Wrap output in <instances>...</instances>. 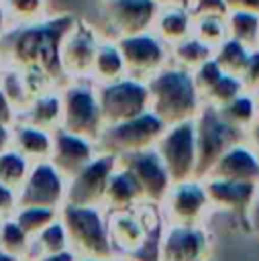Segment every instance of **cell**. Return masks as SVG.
Wrapping results in <instances>:
<instances>
[{
    "instance_id": "cell-34",
    "label": "cell",
    "mask_w": 259,
    "mask_h": 261,
    "mask_svg": "<svg viewBox=\"0 0 259 261\" xmlns=\"http://www.w3.org/2000/svg\"><path fill=\"white\" fill-rule=\"evenodd\" d=\"M192 18L198 16H206V14H226L228 8L224 4V0H177Z\"/></svg>"
},
{
    "instance_id": "cell-40",
    "label": "cell",
    "mask_w": 259,
    "mask_h": 261,
    "mask_svg": "<svg viewBox=\"0 0 259 261\" xmlns=\"http://www.w3.org/2000/svg\"><path fill=\"white\" fill-rule=\"evenodd\" d=\"M245 141L251 145V149L255 151V155L259 157V124H255L249 133H247V137H245Z\"/></svg>"
},
{
    "instance_id": "cell-3",
    "label": "cell",
    "mask_w": 259,
    "mask_h": 261,
    "mask_svg": "<svg viewBox=\"0 0 259 261\" xmlns=\"http://www.w3.org/2000/svg\"><path fill=\"white\" fill-rule=\"evenodd\" d=\"M59 218L65 226L69 249L75 257H92L110 261L112 249L106 232V222L100 214V206H73L63 204Z\"/></svg>"
},
{
    "instance_id": "cell-14",
    "label": "cell",
    "mask_w": 259,
    "mask_h": 261,
    "mask_svg": "<svg viewBox=\"0 0 259 261\" xmlns=\"http://www.w3.org/2000/svg\"><path fill=\"white\" fill-rule=\"evenodd\" d=\"M65 179L53 167L51 161L33 163L31 171L16 194L18 208L41 206V208H61L65 204Z\"/></svg>"
},
{
    "instance_id": "cell-43",
    "label": "cell",
    "mask_w": 259,
    "mask_h": 261,
    "mask_svg": "<svg viewBox=\"0 0 259 261\" xmlns=\"http://www.w3.org/2000/svg\"><path fill=\"white\" fill-rule=\"evenodd\" d=\"M0 261H20V259H16L14 255H8V253L0 251Z\"/></svg>"
},
{
    "instance_id": "cell-36",
    "label": "cell",
    "mask_w": 259,
    "mask_h": 261,
    "mask_svg": "<svg viewBox=\"0 0 259 261\" xmlns=\"http://www.w3.org/2000/svg\"><path fill=\"white\" fill-rule=\"evenodd\" d=\"M16 208H18L16 192L0 184V220L12 218V216H14V212H16Z\"/></svg>"
},
{
    "instance_id": "cell-25",
    "label": "cell",
    "mask_w": 259,
    "mask_h": 261,
    "mask_svg": "<svg viewBox=\"0 0 259 261\" xmlns=\"http://www.w3.org/2000/svg\"><path fill=\"white\" fill-rule=\"evenodd\" d=\"M212 53H214V49H210L208 45L198 41L194 35H190L188 39H184V41H179V43L169 47V61L173 65L182 67V69L194 71L202 63L212 59Z\"/></svg>"
},
{
    "instance_id": "cell-7",
    "label": "cell",
    "mask_w": 259,
    "mask_h": 261,
    "mask_svg": "<svg viewBox=\"0 0 259 261\" xmlns=\"http://www.w3.org/2000/svg\"><path fill=\"white\" fill-rule=\"evenodd\" d=\"M98 104L102 114V128L133 120L149 112V90L147 82L122 77L114 84L96 86Z\"/></svg>"
},
{
    "instance_id": "cell-22",
    "label": "cell",
    "mask_w": 259,
    "mask_h": 261,
    "mask_svg": "<svg viewBox=\"0 0 259 261\" xmlns=\"http://www.w3.org/2000/svg\"><path fill=\"white\" fill-rule=\"evenodd\" d=\"M10 147L24 155L31 163L49 161L53 151V133L24 122H16L10 128Z\"/></svg>"
},
{
    "instance_id": "cell-4",
    "label": "cell",
    "mask_w": 259,
    "mask_h": 261,
    "mask_svg": "<svg viewBox=\"0 0 259 261\" xmlns=\"http://www.w3.org/2000/svg\"><path fill=\"white\" fill-rule=\"evenodd\" d=\"M69 135L96 143L102 133V114L96 84L90 80L67 82L61 90V126Z\"/></svg>"
},
{
    "instance_id": "cell-47",
    "label": "cell",
    "mask_w": 259,
    "mask_h": 261,
    "mask_svg": "<svg viewBox=\"0 0 259 261\" xmlns=\"http://www.w3.org/2000/svg\"><path fill=\"white\" fill-rule=\"evenodd\" d=\"M2 69H4V61H2V57H0V75H2Z\"/></svg>"
},
{
    "instance_id": "cell-10",
    "label": "cell",
    "mask_w": 259,
    "mask_h": 261,
    "mask_svg": "<svg viewBox=\"0 0 259 261\" xmlns=\"http://www.w3.org/2000/svg\"><path fill=\"white\" fill-rule=\"evenodd\" d=\"M212 239L204 224H163L157 261H208Z\"/></svg>"
},
{
    "instance_id": "cell-6",
    "label": "cell",
    "mask_w": 259,
    "mask_h": 261,
    "mask_svg": "<svg viewBox=\"0 0 259 261\" xmlns=\"http://www.w3.org/2000/svg\"><path fill=\"white\" fill-rule=\"evenodd\" d=\"M165 128L167 126L153 112H145L133 120L102 128L94 145L102 147L104 155H112V157L139 153V151L155 149Z\"/></svg>"
},
{
    "instance_id": "cell-32",
    "label": "cell",
    "mask_w": 259,
    "mask_h": 261,
    "mask_svg": "<svg viewBox=\"0 0 259 261\" xmlns=\"http://www.w3.org/2000/svg\"><path fill=\"white\" fill-rule=\"evenodd\" d=\"M241 92H245V84L239 75H230V73H222L212 86L208 92H204L202 96V102L208 104V106H214V108H220L224 106L226 102H230L232 98H237Z\"/></svg>"
},
{
    "instance_id": "cell-16",
    "label": "cell",
    "mask_w": 259,
    "mask_h": 261,
    "mask_svg": "<svg viewBox=\"0 0 259 261\" xmlns=\"http://www.w3.org/2000/svg\"><path fill=\"white\" fill-rule=\"evenodd\" d=\"M114 167V157L98 153L94 161L84 167L73 179L65 186V204L73 206H100L104 200V190L108 175Z\"/></svg>"
},
{
    "instance_id": "cell-33",
    "label": "cell",
    "mask_w": 259,
    "mask_h": 261,
    "mask_svg": "<svg viewBox=\"0 0 259 261\" xmlns=\"http://www.w3.org/2000/svg\"><path fill=\"white\" fill-rule=\"evenodd\" d=\"M31 245H35V249L41 251V257L67 251V249H69V243H67L65 226H63L61 218L53 220V222H51L47 228H43L35 239H31ZM31 245H29V247H31Z\"/></svg>"
},
{
    "instance_id": "cell-20",
    "label": "cell",
    "mask_w": 259,
    "mask_h": 261,
    "mask_svg": "<svg viewBox=\"0 0 259 261\" xmlns=\"http://www.w3.org/2000/svg\"><path fill=\"white\" fill-rule=\"evenodd\" d=\"M210 175L259 184V157L255 155V151L247 141H239L218 157V161L214 163V167L206 177Z\"/></svg>"
},
{
    "instance_id": "cell-18",
    "label": "cell",
    "mask_w": 259,
    "mask_h": 261,
    "mask_svg": "<svg viewBox=\"0 0 259 261\" xmlns=\"http://www.w3.org/2000/svg\"><path fill=\"white\" fill-rule=\"evenodd\" d=\"M106 232H108L112 255L118 253L122 257H135V255L143 253V249L147 247L149 237H151V232L143 226L135 208L108 212Z\"/></svg>"
},
{
    "instance_id": "cell-46",
    "label": "cell",
    "mask_w": 259,
    "mask_h": 261,
    "mask_svg": "<svg viewBox=\"0 0 259 261\" xmlns=\"http://www.w3.org/2000/svg\"><path fill=\"white\" fill-rule=\"evenodd\" d=\"M77 261H104V259H92V257H82V259H77Z\"/></svg>"
},
{
    "instance_id": "cell-27",
    "label": "cell",
    "mask_w": 259,
    "mask_h": 261,
    "mask_svg": "<svg viewBox=\"0 0 259 261\" xmlns=\"http://www.w3.org/2000/svg\"><path fill=\"white\" fill-rule=\"evenodd\" d=\"M31 161L20 155L16 149H6L4 153H0V184L14 190L18 194V190L22 188L29 171H31Z\"/></svg>"
},
{
    "instance_id": "cell-9",
    "label": "cell",
    "mask_w": 259,
    "mask_h": 261,
    "mask_svg": "<svg viewBox=\"0 0 259 261\" xmlns=\"http://www.w3.org/2000/svg\"><path fill=\"white\" fill-rule=\"evenodd\" d=\"M118 49L124 59L126 77L149 82L155 73L167 67L169 61V45H165L155 33H139L116 39Z\"/></svg>"
},
{
    "instance_id": "cell-35",
    "label": "cell",
    "mask_w": 259,
    "mask_h": 261,
    "mask_svg": "<svg viewBox=\"0 0 259 261\" xmlns=\"http://www.w3.org/2000/svg\"><path fill=\"white\" fill-rule=\"evenodd\" d=\"M241 80L245 84V90L249 92H259V47L251 49L247 65L241 73Z\"/></svg>"
},
{
    "instance_id": "cell-39",
    "label": "cell",
    "mask_w": 259,
    "mask_h": 261,
    "mask_svg": "<svg viewBox=\"0 0 259 261\" xmlns=\"http://www.w3.org/2000/svg\"><path fill=\"white\" fill-rule=\"evenodd\" d=\"M37 261H77L75 253L71 249L67 251H61V253H53V255H45V257H39Z\"/></svg>"
},
{
    "instance_id": "cell-49",
    "label": "cell",
    "mask_w": 259,
    "mask_h": 261,
    "mask_svg": "<svg viewBox=\"0 0 259 261\" xmlns=\"http://www.w3.org/2000/svg\"><path fill=\"white\" fill-rule=\"evenodd\" d=\"M0 222H2V220H0Z\"/></svg>"
},
{
    "instance_id": "cell-5",
    "label": "cell",
    "mask_w": 259,
    "mask_h": 261,
    "mask_svg": "<svg viewBox=\"0 0 259 261\" xmlns=\"http://www.w3.org/2000/svg\"><path fill=\"white\" fill-rule=\"evenodd\" d=\"M194 126H196V151H198L196 177L204 179L218 161V157L235 143L245 141L247 135L235 128L230 122H226L218 112V108L208 104H204L196 114Z\"/></svg>"
},
{
    "instance_id": "cell-45",
    "label": "cell",
    "mask_w": 259,
    "mask_h": 261,
    "mask_svg": "<svg viewBox=\"0 0 259 261\" xmlns=\"http://www.w3.org/2000/svg\"><path fill=\"white\" fill-rule=\"evenodd\" d=\"M255 104H257V122L255 124H259V92H255Z\"/></svg>"
},
{
    "instance_id": "cell-11",
    "label": "cell",
    "mask_w": 259,
    "mask_h": 261,
    "mask_svg": "<svg viewBox=\"0 0 259 261\" xmlns=\"http://www.w3.org/2000/svg\"><path fill=\"white\" fill-rule=\"evenodd\" d=\"M102 41L100 31L86 22V20H73L69 31L65 33L61 41V71L67 82L73 80H90L92 63L98 51V45Z\"/></svg>"
},
{
    "instance_id": "cell-29",
    "label": "cell",
    "mask_w": 259,
    "mask_h": 261,
    "mask_svg": "<svg viewBox=\"0 0 259 261\" xmlns=\"http://www.w3.org/2000/svg\"><path fill=\"white\" fill-rule=\"evenodd\" d=\"M2 2L6 10V18H8V29L33 24L49 16L47 0H2Z\"/></svg>"
},
{
    "instance_id": "cell-19",
    "label": "cell",
    "mask_w": 259,
    "mask_h": 261,
    "mask_svg": "<svg viewBox=\"0 0 259 261\" xmlns=\"http://www.w3.org/2000/svg\"><path fill=\"white\" fill-rule=\"evenodd\" d=\"M94 143L69 135L65 130L53 133V151H51V163L53 167L63 175L65 184L73 179L84 167H88L94 161Z\"/></svg>"
},
{
    "instance_id": "cell-42",
    "label": "cell",
    "mask_w": 259,
    "mask_h": 261,
    "mask_svg": "<svg viewBox=\"0 0 259 261\" xmlns=\"http://www.w3.org/2000/svg\"><path fill=\"white\" fill-rule=\"evenodd\" d=\"M6 31H8V18H6V10H4V2L0 0V39Z\"/></svg>"
},
{
    "instance_id": "cell-26",
    "label": "cell",
    "mask_w": 259,
    "mask_h": 261,
    "mask_svg": "<svg viewBox=\"0 0 259 261\" xmlns=\"http://www.w3.org/2000/svg\"><path fill=\"white\" fill-rule=\"evenodd\" d=\"M228 37L247 45L249 49L259 47V12L251 10H228L226 12Z\"/></svg>"
},
{
    "instance_id": "cell-2",
    "label": "cell",
    "mask_w": 259,
    "mask_h": 261,
    "mask_svg": "<svg viewBox=\"0 0 259 261\" xmlns=\"http://www.w3.org/2000/svg\"><path fill=\"white\" fill-rule=\"evenodd\" d=\"M149 112H153L165 126L192 120L204 106L202 96L194 84L192 71L173 63L163 67L147 82Z\"/></svg>"
},
{
    "instance_id": "cell-8",
    "label": "cell",
    "mask_w": 259,
    "mask_h": 261,
    "mask_svg": "<svg viewBox=\"0 0 259 261\" xmlns=\"http://www.w3.org/2000/svg\"><path fill=\"white\" fill-rule=\"evenodd\" d=\"M157 155L161 157L171 184L186 181L196 177L198 151H196V126L194 118L175 122L165 128L159 143L155 145Z\"/></svg>"
},
{
    "instance_id": "cell-13",
    "label": "cell",
    "mask_w": 259,
    "mask_h": 261,
    "mask_svg": "<svg viewBox=\"0 0 259 261\" xmlns=\"http://www.w3.org/2000/svg\"><path fill=\"white\" fill-rule=\"evenodd\" d=\"M161 0H102V20L108 27V39L147 33L153 27Z\"/></svg>"
},
{
    "instance_id": "cell-24",
    "label": "cell",
    "mask_w": 259,
    "mask_h": 261,
    "mask_svg": "<svg viewBox=\"0 0 259 261\" xmlns=\"http://www.w3.org/2000/svg\"><path fill=\"white\" fill-rule=\"evenodd\" d=\"M218 112L222 114V118L226 122H230L235 128H239V130H243L247 135L255 126V122H257L255 92H249V90L241 92L237 98H232L230 102L220 106Z\"/></svg>"
},
{
    "instance_id": "cell-28",
    "label": "cell",
    "mask_w": 259,
    "mask_h": 261,
    "mask_svg": "<svg viewBox=\"0 0 259 261\" xmlns=\"http://www.w3.org/2000/svg\"><path fill=\"white\" fill-rule=\"evenodd\" d=\"M249 53L251 49L243 43H239L237 39H226L222 41L214 53H212V59L216 61V65L224 71V73H230V75H239L243 73L245 65H247V59H249Z\"/></svg>"
},
{
    "instance_id": "cell-12",
    "label": "cell",
    "mask_w": 259,
    "mask_h": 261,
    "mask_svg": "<svg viewBox=\"0 0 259 261\" xmlns=\"http://www.w3.org/2000/svg\"><path fill=\"white\" fill-rule=\"evenodd\" d=\"M159 206L167 224H204V218L212 212L204 181L198 177L171 184Z\"/></svg>"
},
{
    "instance_id": "cell-38",
    "label": "cell",
    "mask_w": 259,
    "mask_h": 261,
    "mask_svg": "<svg viewBox=\"0 0 259 261\" xmlns=\"http://www.w3.org/2000/svg\"><path fill=\"white\" fill-rule=\"evenodd\" d=\"M228 10H251L259 12V0H224Z\"/></svg>"
},
{
    "instance_id": "cell-21",
    "label": "cell",
    "mask_w": 259,
    "mask_h": 261,
    "mask_svg": "<svg viewBox=\"0 0 259 261\" xmlns=\"http://www.w3.org/2000/svg\"><path fill=\"white\" fill-rule=\"evenodd\" d=\"M192 24L194 18L177 0H165L157 10L151 33H155L165 45L171 47L192 35Z\"/></svg>"
},
{
    "instance_id": "cell-30",
    "label": "cell",
    "mask_w": 259,
    "mask_h": 261,
    "mask_svg": "<svg viewBox=\"0 0 259 261\" xmlns=\"http://www.w3.org/2000/svg\"><path fill=\"white\" fill-rule=\"evenodd\" d=\"M192 35L208 45L210 49H216L222 41L228 39V27H226V14H206L194 18Z\"/></svg>"
},
{
    "instance_id": "cell-44",
    "label": "cell",
    "mask_w": 259,
    "mask_h": 261,
    "mask_svg": "<svg viewBox=\"0 0 259 261\" xmlns=\"http://www.w3.org/2000/svg\"><path fill=\"white\" fill-rule=\"evenodd\" d=\"M110 261H141V259H135V257H112Z\"/></svg>"
},
{
    "instance_id": "cell-48",
    "label": "cell",
    "mask_w": 259,
    "mask_h": 261,
    "mask_svg": "<svg viewBox=\"0 0 259 261\" xmlns=\"http://www.w3.org/2000/svg\"><path fill=\"white\" fill-rule=\"evenodd\" d=\"M161 2H165V0H161Z\"/></svg>"
},
{
    "instance_id": "cell-41",
    "label": "cell",
    "mask_w": 259,
    "mask_h": 261,
    "mask_svg": "<svg viewBox=\"0 0 259 261\" xmlns=\"http://www.w3.org/2000/svg\"><path fill=\"white\" fill-rule=\"evenodd\" d=\"M10 149V128L6 124H0V153Z\"/></svg>"
},
{
    "instance_id": "cell-31",
    "label": "cell",
    "mask_w": 259,
    "mask_h": 261,
    "mask_svg": "<svg viewBox=\"0 0 259 261\" xmlns=\"http://www.w3.org/2000/svg\"><path fill=\"white\" fill-rule=\"evenodd\" d=\"M16 224L24 230V234L29 239H35L43 228H47L53 220L59 218L57 208H41V206H24V208H16L14 216Z\"/></svg>"
},
{
    "instance_id": "cell-15",
    "label": "cell",
    "mask_w": 259,
    "mask_h": 261,
    "mask_svg": "<svg viewBox=\"0 0 259 261\" xmlns=\"http://www.w3.org/2000/svg\"><path fill=\"white\" fill-rule=\"evenodd\" d=\"M114 159L133 173V177L139 181L147 202H155V204L163 202L165 194L171 188V177L155 149L128 153V155H120Z\"/></svg>"
},
{
    "instance_id": "cell-23",
    "label": "cell",
    "mask_w": 259,
    "mask_h": 261,
    "mask_svg": "<svg viewBox=\"0 0 259 261\" xmlns=\"http://www.w3.org/2000/svg\"><path fill=\"white\" fill-rule=\"evenodd\" d=\"M122 77H126V67H124L122 53L118 49V43L114 39L102 37L96 57H94V63H92L90 82L96 86H106V84H114Z\"/></svg>"
},
{
    "instance_id": "cell-1",
    "label": "cell",
    "mask_w": 259,
    "mask_h": 261,
    "mask_svg": "<svg viewBox=\"0 0 259 261\" xmlns=\"http://www.w3.org/2000/svg\"><path fill=\"white\" fill-rule=\"evenodd\" d=\"M71 14L47 16L45 20L10 27L0 39V57L4 65L22 73H35L57 86L61 71V41L73 24Z\"/></svg>"
},
{
    "instance_id": "cell-37",
    "label": "cell",
    "mask_w": 259,
    "mask_h": 261,
    "mask_svg": "<svg viewBox=\"0 0 259 261\" xmlns=\"http://www.w3.org/2000/svg\"><path fill=\"white\" fill-rule=\"evenodd\" d=\"M247 228L259 239V188H257V194L253 198V204L247 212Z\"/></svg>"
},
{
    "instance_id": "cell-17",
    "label": "cell",
    "mask_w": 259,
    "mask_h": 261,
    "mask_svg": "<svg viewBox=\"0 0 259 261\" xmlns=\"http://www.w3.org/2000/svg\"><path fill=\"white\" fill-rule=\"evenodd\" d=\"M204 188L208 194L210 208L216 212L241 216L247 222V212L253 204L259 184L239 181V179H224V177H204Z\"/></svg>"
}]
</instances>
